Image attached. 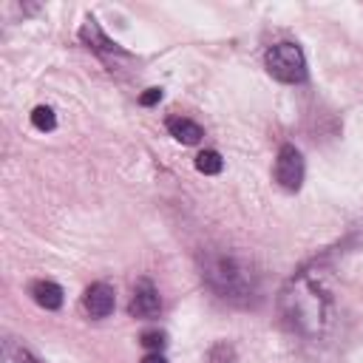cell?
Here are the masks:
<instances>
[{
    "label": "cell",
    "mask_w": 363,
    "mask_h": 363,
    "mask_svg": "<svg viewBox=\"0 0 363 363\" xmlns=\"http://www.w3.org/2000/svg\"><path fill=\"white\" fill-rule=\"evenodd\" d=\"M201 275L210 284L213 292H218L227 301L247 303L258 292V278L250 269V264L233 252L207 250L201 255Z\"/></svg>",
    "instance_id": "cell-1"
},
{
    "label": "cell",
    "mask_w": 363,
    "mask_h": 363,
    "mask_svg": "<svg viewBox=\"0 0 363 363\" xmlns=\"http://www.w3.org/2000/svg\"><path fill=\"white\" fill-rule=\"evenodd\" d=\"M286 318L303 335H318L326 320V298L309 281H298L295 292H286Z\"/></svg>",
    "instance_id": "cell-2"
},
{
    "label": "cell",
    "mask_w": 363,
    "mask_h": 363,
    "mask_svg": "<svg viewBox=\"0 0 363 363\" xmlns=\"http://www.w3.org/2000/svg\"><path fill=\"white\" fill-rule=\"evenodd\" d=\"M267 71L281 82H303L306 79V57L295 43H275L267 57Z\"/></svg>",
    "instance_id": "cell-3"
},
{
    "label": "cell",
    "mask_w": 363,
    "mask_h": 363,
    "mask_svg": "<svg viewBox=\"0 0 363 363\" xmlns=\"http://www.w3.org/2000/svg\"><path fill=\"white\" fill-rule=\"evenodd\" d=\"M275 179L286 190H298L303 184V156L295 145H284L275 159Z\"/></svg>",
    "instance_id": "cell-4"
},
{
    "label": "cell",
    "mask_w": 363,
    "mask_h": 363,
    "mask_svg": "<svg viewBox=\"0 0 363 363\" xmlns=\"http://www.w3.org/2000/svg\"><path fill=\"white\" fill-rule=\"evenodd\" d=\"M159 309H162V298H159L156 286H153L147 278H142V281L136 284V289H133V298H130V303H128V312H130L133 318H156Z\"/></svg>",
    "instance_id": "cell-5"
},
{
    "label": "cell",
    "mask_w": 363,
    "mask_h": 363,
    "mask_svg": "<svg viewBox=\"0 0 363 363\" xmlns=\"http://www.w3.org/2000/svg\"><path fill=\"white\" fill-rule=\"evenodd\" d=\"M116 306V295H113V286L108 284H91L85 289V309L91 318H108Z\"/></svg>",
    "instance_id": "cell-6"
},
{
    "label": "cell",
    "mask_w": 363,
    "mask_h": 363,
    "mask_svg": "<svg viewBox=\"0 0 363 363\" xmlns=\"http://www.w3.org/2000/svg\"><path fill=\"white\" fill-rule=\"evenodd\" d=\"M79 40H82L88 48L102 51V54H125L113 40H108V37L102 34V28L96 26V20H94V17H91V20H85V26L79 28Z\"/></svg>",
    "instance_id": "cell-7"
},
{
    "label": "cell",
    "mask_w": 363,
    "mask_h": 363,
    "mask_svg": "<svg viewBox=\"0 0 363 363\" xmlns=\"http://www.w3.org/2000/svg\"><path fill=\"white\" fill-rule=\"evenodd\" d=\"M167 130H170V136H173L176 142H182V145H199L201 136H204L201 125H196V122L187 119V116H170V119H167Z\"/></svg>",
    "instance_id": "cell-8"
},
{
    "label": "cell",
    "mask_w": 363,
    "mask_h": 363,
    "mask_svg": "<svg viewBox=\"0 0 363 363\" xmlns=\"http://www.w3.org/2000/svg\"><path fill=\"white\" fill-rule=\"evenodd\" d=\"M31 295L43 309H60L62 306V286L54 281H34Z\"/></svg>",
    "instance_id": "cell-9"
},
{
    "label": "cell",
    "mask_w": 363,
    "mask_h": 363,
    "mask_svg": "<svg viewBox=\"0 0 363 363\" xmlns=\"http://www.w3.org/2000/svg\"><path fill=\"white\" fill-rule=\"evenodd\" d=\"M0 363H40L28 349H23L14 340H3V352H0Z\"/></svg>",
    "instance_id": "cell-10"
},
{
    "label": "cell",
    "mask_w": 363,
    "mask_h": 363,
    "mask_svg": "<svg viewBox=\"0 0 363 363\" xmlns=\"http://www.w3.org/2000/svg\"><path fill=\"white\" fill-rule=\"evenodd\" d=\"M221 167H224V159H221L218 150H201L196 156V170L204 173V176H218Z\"/></svg>",
    "instance_id": "cell-11"
},
{
    "label": "cell",
    "mask_w": 363,
    "mask_h": 363,
    "mask_svg": "<svg viewBox=\"0 0 363 363\" xmlns=\"http://www.w3.org/2000/svg\"><path fill=\"white\" fill-rule=\"evenodd\" d=\"M31 125H34L37 130L48 133V130L57 128V116H54V111H51L48 105H37V108L31 111Z\"/></svg>",
    "instance_id": "cell-12"
},
{
    "label": "cell",
    "mask_w": 363,
    "mask_h": 363,
    "mask_svg": "<svg viewBox=\"0 0 363 363\" xmlns=\"http://www.w3.org/2000/svg\"><path fill=\"white\" fill-rule=\"evenodd\" d=\"M139 343H142L147 352H162V346H164V332H159V329H147V332H142Z\"/></svg>",
    "instance_id": "cell-13"
},
{
    "label": "cell",
    "mask_w": 363,
    "mask_h": 363,
    "mask_svg": "<svg viewBox=\"0 0 363 363\" xmlns=\"http://www.w3.org/2000/svg\"><path fill=\"white\" fill-rule=\"evenodd\" d=\"M162 99V88H147L142 96H139V102L145 105V108H150V105H156Z\"/></svg>",
    "instance_id": "cell-14"
},
{
    "label": "cell",
    "mask_w": 363,
    "mask_h": 363,
    "mask_svg": "<svg viewBox=\"0 0 363 363\" xmlns=\"http://www.w3.org/2000/svg\"><path fill=\"white\" fill-rule=\"evenodd\" d=\"M139 363H167V357H164L162 352H147V354H145Z\"/></svg>",
    "instance_id": "cell-15"
}]
</instances>
